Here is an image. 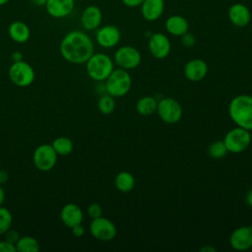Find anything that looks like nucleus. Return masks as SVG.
I'll return each mask as SVG.
<instances>
[{
  "mask_svg": "<svg viewBox=\"0 0 252 252\" xmlns=\"http://www.w3.org/2000/svg\"><path fill=\"white\" fill-rule=\"evenodd\" d=\"M59 50L66 61L83 64L94 54V43L86 32L72 31L62 38Z\"/></svg>",
  "mask_w": 252,
  "mask_h": 252,
  "instance_id": "nucleus-1",
  "label": "nucleus"
},
{
  "mask_svg": "<svg viewBox=\"0 0 252 252\" xmlns=\"http://www.w3.org/2000/svg\"><path fill=\"white\" fill-rule=\"evenodd\" d=\"M228 115L238 126L252 130V95L238 94L228 104Z\"/></svg>",
  "mask_w": 252,
  "mask_h": 252,
  "instance_id": "nucleus-2",
  "label": "nucleus"
},
{
  "mask_svg": "<svg viewBox=\"0 0 252 252\" xmlns=\"http://www.w3.org/2000/svg\"><path fill=\"white\" fill-rule=\"evenodd\" d=\"M113 69L112 59L104 53H94L86 62L89 77L97 82L105 81Z\"/></svg>",
  "mask_w": 252,
  "mask_h": 252,
  "instance_id": "nucleus-3",
  "label": "nucleus"
},
{
  "mask_svg": "<svg viewBox=\"0 0 252 252\" xmlns=\"http://www.w3.org/2000/svg\"><path fill=\"white\" fill-rule=\"evenodd\" d=\"M132 86V79L125 69H113L105 80V91L113 97H120L128 94Z\"/></svg>",
  "mask_w": 252,
  "mask_h": 252,
  "instance_id": "nucleus-4",
  "label": "nucleus"
},
{
  "mask_svg": "<svg viewBox=\"0 0 252 252\" xmlns=\"http://www.w3.org/2000/svg\"><path fill=\"white\" fill-rule=\"evenodd\" d=\"M223 143L228 153L239 154L244 152L251 143L250 131L241 127L230 129L223 138Z\"/></svg>",
  "mask_w": 252,
  "mask_h": 252,
  "instance_id": "nucleus-5",
  "label": "nucleus"
},
{
  "mask_svg": "<svg viewBox=\"0 0 252 252\" xmlns=\"http://www.w3.org/2000/svg\"><path fill=\"white\" fill-rule=\"evenodd\" d=\"M156 112L158 117L167 124L177 123L182 117V107L173 97H163L159 99Z\"/></svg>",
  "mask_w": 252,
  "mask_h": 252,
  "instance_id": "nucleus-6",
  "label": "nucleus"
},
{
  "mask_svg": "<svg viewBox=\"0 0 252 252\" xmlns=\"http://www.w3.org/2000/svg\"><path fill=\"white\" fill-rule=\"evenodd\" d=\"M8 76L13 84L18 87H28L34 80V71L32 67L24 60L13 62L8 71Z\"/></svg>",
  "mask_w": 252,
  "mask_h": 252,
  "instance_id": "nucleus-7",
  "label": "nucleus"
},
{
  "mask_svg": "<svg viewBox=\"0 0 252 252\" xmlns=\"http://www.w3.org/2000/svg\"><path fill=\"white\" fill-rule=\"evenodd\" d=\"M32 160L37 169L48 171L55 166L57 162V154L51 145L42 144L34 150Z\"/></svg>",
  "mask_w": 252,
  "mask_h": 252,
  "instance_id": "nucleus-8",
  "label": "nucleus"
},
{
  "mask_svg": "<svg viewBox=\"0 0 252 252\" xmlns=\"http://www.w3.org/2000/svg\"><path fill=\"white\" fill-rule=\"evenodd\" d=\"M114 61L120 68L128 71L135 69L140 65L142 55L137 48L130 45H124L115 51Z\"/></svg>",
  "mask_w": 252,
  "mask_h": 252,
  "instance_id": "nucleus-9",
  "label": "nucleus"
},
{
  "mask_svg": "<svg viewBox=\"0 0 252 252\" xmlns=\"http://www.w3.org/2000/svg\"><path fill=\"white\" fill-rule=\"evenodd\" d=\"M90 231L95 239L109 241L116 236L117 228L109 219L100 216L96 219H93L90 224Z\"/></svg>",
  "mask_w": 252,
  "mask_h": 252,
  "instance_id": "nucleus-10",
  "label": "nucleus"
},
{
  "mask_svg": "<svg viewBox=\"0 0 252 252\" xmlns=\"http://www.w3.org/2000/svg\"><path fill=\"white\" fill-rule=\"evenodd\" d=\"M148 45L150 53L157 59H163L167 57L171 50L169 38L161 32L153 33L149 38Z\"/></svg>",
  "mask_w": 252,
  "mask_h": 252,
  "instance_id": "nucleus-11",
  "label": "nucleus"
},
{
  "mask_svg": "<svg viewBox=\"0 0 252 252\" xmlns=\"http://www.w3.org/2000/svg\"><path fill=\"white\" fill-rule=\"evenodd\" d=\"M230 246L237 251H245L252 247V225L235 228L229 236Z\"/></svg>",
  "mask_w": 252,
  "mask_h": 252,
  "instance_id": "nucleus-12",
  "label": "nucleus"
},
{
  "mask_svg": "<svg viewBox=\"0 0 252 252\" xmlns=\"http://www.w3.org/2000/svg\"><path fill=\"white\" fill-rule=\"evenodd\" d=\"M121 38L119 29L112 25H106L99 28L95 32L96 42L103 48H111L118 44Z\"/></svg>",
  "mask_w": 252,
  "mask_h": 252,
  "instance_id": "nucleus-13",
  "label": "nucleus"
},
{
  "mask_svg": "<svg viewBox=\"0 0 252 252\" xmlns=\"http://www.w3.org/2000/svg\"><path fill=\"white\" fill-rule=\"evenodd\" d=\"M46 12L55 19H62L69 16L75 7V0H47Z\"/></svg>",
  "mask_w": 252,
  "mask_h": 252,
  "instance_id": "nucleus-14",
  "label": "nucleus"
},
{
  "mask_svg": "<svg viewBox=\"0 0 252 252\" xmlns=\"http://www.w3.org/2000/svg\"><path fill=\"white\" fill-rule=\"evenodd\" d=\"M208 64L199 58L189 60L184 66V75L191 82L202 81L208 74Z\"/></svg>",
  "mask_w": 252,
  "mask_h": 252,
  "instance_id": "nucleus-15",
  "label": "nucleus"
},
{
  "mask_svg": "<svg viewBox=\"0 0 252 252\" xmlns=\"http://www.w3.org/2000/svg\"><path fill=\"white\" fill-rule=\"evenodd\" d=\"M228 19L235 27L244 28L251 21V13L246 5L242 3H235L228 9Z\"/></svg>",
  "mask_w": 252,
  "mask_h": 252,
  "instance_id": "nucleus-16",
  "label": "nucleus"
},
{
  "mask_svg": "<svg viewBox=\"0 0 252 252\" xmlns=\"http://www.w3.org/2000/svg\"><path fill=\"white\" fill-rule=\"evenodd\" d=\"M102 22L101 10L95 5H90L81 15V24L87 31H94L99 28Z\"/></svg>",
  "mask_w": 252,
  "mask_h": 252,
  "instance_id": "nucleus-17",
  "label": "nucleus"
},
{
  "mask_svg": "<svg viewBox=\"0 0 252 252\" xmlns=\"http://www.w3.org/2000/svg\"><path fill=\"white\" fill-rule=\"evenodd\" d=\"M60 219L66 226L71 228L77 224L82 223L84 219L83 211L78 205L74 203H68L61 209Z\"/></svg>",
  "mask_w": 252,
  "mask_h": 252,
  "instance_id": "nucleus-18",
  "label": "nucleus"
},
{
  "mask_svg": "<svg viewBox=\"0 0 252 252\" xmlns=\"http://www.w3.org/2000/svg\"><path fill=\"white\" fill-rule=\"evenodd\" d=\"M164 10L163 0H144L141 4V14L148 22L159 19Z\"/></svg>",
  "mask_w": 252,
  "mask_h": 252,
  "instance_id": "nucleus-19",
  "label": "nucleus"
},
{
  "mask_svg": "<svg viewBox=\"0 0 252 252\" xmlns=\"http://www.w3.org/2000/svg\"><path fill=\"white\" fill-rule=\"evenodd\" d=\"M164 27L166 32L174 36H181L189 30L187 20L180 15H172L168 17L164 23Z\"/></svg>",
  "mask_w": 252,
  "mask_h": 252,
  "instance_id": "nucleus-20",
  "label": "nucleus"
},
{
  "mask_svg": "<svg viewBox=\"0 0 252 252\" xmlns=\"http://www.w3.org/2000/svg\"><path fill=\"white\" fill-rule=\"evenodd\" d=\"M8 34L17 43H25L31 36L29 26L22 21H14L8 28Z\"/></svg>",
  "mask_w": 252,
  "mask_h": 252,
  "instance_id": "nucleus-21",
  "label": "nucleus"
},
{
  "mask_svg": "<svg viewBox=\"0 0 252 252\" xmlns=\"http://www.w3.org/2000/svg\"><path fill=\"white\" fill-rule=\"evenodd\" d=\"M114 184L118 191L128 193L135 187V178L132 173L128 171H120L114 178Z\"/></svg>",
  "mask_w": 252,
  "mask_h": 252,
  "instance_id": "nucleus-22",
  "label": "nucleus"
},
{
  "mask_svg": "<svg viewBox=\"0 0 252 252\" xmlns=\"http://www.w3.org/2000/svg\"><path fill=\"white\" fill-rule=\"evenodd\" d=\"M158 100L152 95H145L136 102V110L143 116H149L157 111Z\"/></svg>",
  "mask_w": 252,
  "mask_h": 252,
  "instance_id": "nucleus-23",
  "label": "nucleus"
},
{
  "mask_svg": "<svg viewBox=\"0 0 252 252\" xmlns=\"http://www.w3.org/2000/svg\"><path fill=\"white\" fill-rule=\"evenodd\" d=\"M16 249L19 252H37L39 250V243L34 237L26 235L19 238L16 243Z\"/></svg>",
  "mask_w": 252,
  "mask_h": 252,
  "instance_id": "nucleus-24",
  "label": "nucleus"
},
{
  "mask_svg": "<svg viewBox=\"0 0 252 252\" xmlns=\"http://www.w3.org/2000/svg\"><path fill=\"white\" fill-rule=\"evenodd\" d=\"M51 146L57 155L67 156L73 151V142L67 137H57L53 140Z\"/></svg>",
  "mask_w": 252,
  "mask_h": 252,
  "instance_id": "nucleus-25",
  "label": "nucleus"
},
{
  "mask_svg": "<svg viewBox=\"0 0 252 252\" xmlns=\"http://www.w3.org/2000/svg\"><path fill=\"white\" fill-rule=\"evenodd\" d=\"M97 108L102 114H110L115 109V100L114 97L110 94H103L99 97L97 101Z\"/></svg>",
  "mask_w": 252,
  "mask_h": 252,
  "instance_id": "nucleus-26",
  "label": "nucleus"
},
{
  "mask_svg": "<svg viewBox=\"0 0 252 252\" xmlns=\"http://www.w3.org/2000/svg\"><path fill=\"white\" fill-rule=\"evenodd\" d=\"M228 152H227V149H226L223 141H220V140L213 142L208 148L209 156L216 159L222 158Z\"/></svg>",
  "mask_w": 252,
  "mask_h": 252,
  "instance_id": "nucleus-27",
  "label": "nucleus"
},
{
  "mask_svg": "<svg viewBox=\"0 0 252 252\" xmlns=\"http://www.w3.org/2000/svg\"><path fill=\"white\" fill-rule=\"evenodd\" d=\"M13 221V217L11 212L5 208L0 206V234H4L9 228H11Z\"/></svg>",
  "mask_w": 252,
  "mask_h": 252,
  "instance_id": "nucleus-28",
  "label": "nucleus"
},
{
  "mask_svg": "<svg viewBox=\"0 0 252 252\" xmlns=\"http://www.w3.org/2000/svg\"><path fill=\"white\" fill-rule=\"evenodd\" d=\"M87 213L90 218L96 219L102 215V208L97 203H92L89 205V207L87 209Z\"/></svg>",
  "mask_w": 252,
  "mask_h": 252,
  "instance_id": "nucleus-29",
  "label": "nucleus"
},
{
  "mask_svg": "<svg viewBox=\"0 0 252 252\" xmlns=\"http://www.w3.org/2000/svg\"><path fill=\"white\" fill-rule=\"evenodd\" d=\"M181 42L185 47H192L196 42V38L192 33L187 32L181 35Z\"/></svg>",
  "mask_w": 252,
  "mask_h": 252,
  "instance_id": "nucleus-30",
  "label": "nucleus"
},
{
  "mask_svg": "<svg viewBox=\"0 0 252 252\" xmlns=\"http://www.w3.org/2000/svg\"><path fill=\"white\" fill-rule=\"evenodd\" d=\"M5 240L13 243L16 245L17 241L19 240L20 238V235H19V232L16 231L15 229H12V228H9L5 233Z\"/></svg>",
  "mask_w": 252,
  "mask_h": 252,
  "instance_id": "nucleus-31",
  "label": "nucleus"
},
{
  "mask_svg": "<svg viewBox=\"0 0 252 252\" xmlns=\"http://www.w3.org/2000/svg\"><path fill=\"white\" fill-rule=\"evenodd\" d=\"M16 245L7 241L1 240L0 241V252H16Z\"/></svg>",
  "mask_w": 252,
  "mask_h": 252,
  "instance_id": "nucleus-32",
  "label": "nucleus"
},
{
  "mask_svg": "<svg viewBox=\"0 0 252 252\" xmlns=\"http://www.w3.org/2000/svg\"><path fill=\"white\" fill-rule=\"evenodd\" d=\"M71 230L73 235L76 237H82L85 234V227L82 225V223L71 227Z\"/></svg>",
  "mask_w": 252,
  "mask_h": 252,
  "instance_id": "nucleus-33",
  "label": "nucleus"
},
{
  "mask_svg": "<svg viewBox=\"0 0 252 252\" xmlns=\"http://www.w3.org/2000/svg\"><path fill=\"white\" fill-rule=\"evenodd\" d=\"M122 3L129 7V8H135V7H138V6H141V4L143 3L144 0H121Z\"/></svg>",
  "mask_w": 252,
  "mask_h": 252,
  "instance_id": "nucleus-34",
  "label": "nucleus"
},
{
  "mask_svg": "<svg viewBox=\"0 0 252 252\" xmlns=\"http://www.w3.org/2000/svg\"><path fill=\"white\" fill-rule=\"evenodd\" d=\"M9 178V175H8V172L4 169H0V184H3L5 183Z\"/></svg>",
  "mask_w": 252,
  "mask_h": 252,
  "instance_id": "nucleus-35",
  "label": "nucleus"
},
{
  "mask_svg": "<svg viewBox=\"0 0 252 252\" xmlns=\"http://www.w3.org/2000/svg\"><path fill=\"white\" fill-rule=\"evenodd\" d=\"M12 60L13 62H19L23 60V54L20 51H15L12 54Z\"/></svg>",
  "mask_w": 252,
  "mask_h": 252,
  "instance_id": "nucleus-36",
  "label": "nucleus"
},
{
  "mask_svg": "<svg viewBox=\"0 0 252 252\" xmlns=\"http://www.w3.org/2000/svg\"><path fill=\"white\" fill-rule=\"evenodd\" d=\"M245 201H246L247 205L252 208V188L247 192V194L245 196Z\"/></svg>",
  "mask_w": 252,
  "mask_h": 252,
  "instance_id": "nucleus-37",
  "label": "nucleus"
},
{
  "mask_svg": "<svg viewBox=\"0 0 252 252\" xmlns=\"http://www.w3.org/2000/svg\"><path fill=\"white\" fill-rule=\"evenodd\" d=\"M32 3L34 5V6H37V7H41V6H45L47 0H31Z\"/></svg>",
  "mask_w": 252,
  "mask_h": 252,
  "instance_id": "nucleus-38",
  "label": "nucleus"
},
{
  "mask_svg": "<svg viewBox=\"0 0 252 252\" xmlns=\"http://www.w3.org/2000/svg\"><path fill=\"white\" fill-rule=\"evenodd\" d=\"M4 201H5V192H4V189L2 188V186L0 184V206L3 205Z\"/></svg>",
  "mask_w": 252,
  "mask_h": 252,
  "instance_id": "nucleus-39",
  "label": "nucleus"
},
{
  "mask_svg": "<svg viewBox=\"0 0 252 252\" xmlns=\"http://www.w3.org/2000/svg\"><path fill=\"white\" fill-rule=\"evenodd\" d=\"M203 252H215L216 248L215 247H211V246H204L200 249Z\"/></svg>",
  "mask_w": 252,
  "mask_h": 252,
  "instance_id": "nucleus-40",
  "label": "nucleus"
},
{
  "mask_svg": "<svg viewBox=\"0 0 252 252\" xmlns=\"http://www.w3.org/2000/svg\"><path fill=\"white\" fill-rule=\"evenodd\" d=\"M10 0H0V6H3L5 4H7Z\"/></svg>",
  "mask_w": 252,
  "mask_h": 252,
  "instance_id": "nucleus-41",
  "label": "nucleus"
}]
</instances>
